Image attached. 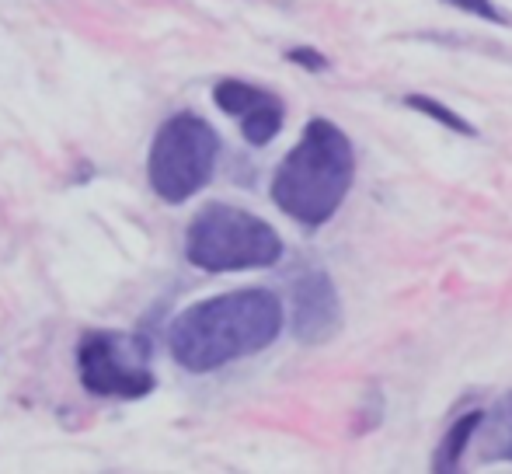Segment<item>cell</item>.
<instances>
[{
  "label": "cell",
  "mask_w": 512,
  "mask_h": 474,
  "mask_svg": "<svg viewBox=\"0 0 512 474\" xmlns=\"http://www.w3.org/2000/svg\"><path fill=\"white\" fill-rule=\"evenodd\" d=\"M283 325V300L272 290H234L185 307L171 321L168 346L189 373H213L269 349Z\"/></svg>",
  "instance_id": "1"
},
{
  "label": "cell",
  "mask_w": 512,
  "mask_h": 474,
  "mask_svg": "<svg viewBox=\"0 0 512 474\" xmlns=\"http://www.w3.org/2000/svg\"><path fill=\"white\" fill-rule=\"evenodd\" d=\"M356 178V154L331 119H310L272 175V203L300 227H324Z\"/></svg>",
  "instance_id": "2"
},
{
  "label": "cell",
  "mask_w": 512,
  "mask_h": 474,
  "mask_svg": "<svg viewBox=\"0 0 512 474\" xmlns=\"http://www.w3.org/2000/svg\"><path fill=\"white\" fill-rule=\"evenodd\" d=\"M185 258L203 272L269 269L283 258V237L258 213L209 203L192 217L185 234Z\"/></svg>",
  "instance_id": "3"
},
{
  "label": "cell",
  "mask_w": 512,
  "mask_h": 474,
  "mask_svg": "<svg viewBox=\"0 0 512 474\" xmlns=\"http://www.w3.org/2000/svg\"><path fill=\"white\" fill-rule=\"evenodd\" d=\"M220 157V136L196 112H178L168 122H161L154 143L147 154V178L150 189L164 203L178 206L209 185Z\"/></svg>",
  "instance_id": "4"
},
{
  "label": "cell",
  "mask_w": 512,
  "mask_h": 474,
  "mask_svg": "<svg viewBox=\"0 0 512 474\" xmlns=\"http://www.w3.org/2000/svg\"><path fill=\"white\" fill-rule=\"evenodd\" d=\"M77 373L95 398L136 401L154 391L150 370V342L126 332H91L77 346Z\"/></svg>",
  "instance_id": "5"
},
{
  "label": "cell",
  "mask_w": 512,
  "mask_h": 474,
  "mask_svg": "<svg viewBox=\"0 0 512 474\" xmlns=\"http://www.w3.org/2000/svg\"><path fill=\"white\" fill-rule=\"evenodd\" d=\"M342 328V300L324 269H307L290 290V332L300 346H324Z\"/></svg>",
  "instance_id": "6"
},
{
  "label": "cell",
  "mask_w": 512,
  "mask_h": 474,
  "mask_svg": "<svg viewBox=\"0 0 512 474\" xmlns=\"http://www.w3.org/2000/svg\"><path fill=\"white\" fill-rule=\"evenodd\" d=\"M213 102L223 116L237 119L241 126V136L251 143V147H269L279 133H283L286 122V109L272 91H262L248 81H220L213 88Z\"/></svg>",
  "instance_id": "7"
},
{
  "label": "cell",
  "mask_w": 512,
  "mask_h": 474,
  "mask_svg": "<svg viewBox=\"0 0 512 474\" xmlns=\"http://www.w3.org/2000/svg\"><path fill=\"white\" fill-rule=\"evenodd\" d=\"M485 426V412H467L464 419H457L450 429H446L443 443H439L436 450V461H432V468L436 471H453L460 464V457H464L467 443L474 440V433Z\"/></svg>",
  "instance_id": "8"
},
{
  "label": "cell",
  "mask_w": 512,
  "mask_h": 474,
  "mask_svg": "<svg viewBox=\"0 0 512 474\" xmlns=\"http://www.w3.org/2000/svg\"><path fill=\"white\" fill-rule=\"evenodd\" d=\"M405 105H408V109H415V112H422L425 119L439 122V126L457 129V133H464V136H474V126H471V122H467L464 116H457L453 109H446V105H443V102H436V98L408 95V98H405Z\"/></svg>",
  "instance_id": "9"
},
{
  "label": "cell",
  "mask_w": 512,
  "mask_h": 474,
  "mask_svg": "<svg viewBox=\"0 0 512 474\" xmlns=\"http://www.w3.org/2000/svg\"><path fill=\"white\" fill-rule=\"evenodd\" d=\"M443 4H450V7H457V11H464V14H474V18H485V21H495V25H502V14H499V7L492 4V0H443Z\"/></svg>",
  "instance_id": "10"
},
{
  "label": "cell",
  "mask_w": 512,
  "mask_h": 474,
  "mask_svg": "<svg viewBox=\"0 0 512 474\" xmlns=\"http://www.w3.org/2000/svg\"><path fill=\"white\" fill-rule=\"evenodd\" d=\"M286 56H290V63H300L304 70H328V56L317 53V49H310V46L290 49Z\"/></svg>",
  "instance_id": "11"
},
{
  "label": "cell",
  "mask_w": 512,
  "mask_h": 474,
  "mask_svg": "<svg viewBox=\"0 0 512 474\" xmlns=\"http://www.w3.org/2000/svg\"><path fill=\"white\" fill-rule=\"evenodd\" d=\"M506 419H509V426H506V447H502V454L512 461V398L506 401Z\"/></svg>",
  "instance_id": "12"
}]
</instances>
